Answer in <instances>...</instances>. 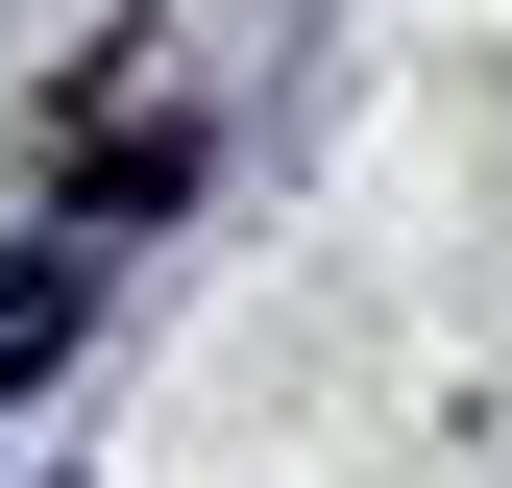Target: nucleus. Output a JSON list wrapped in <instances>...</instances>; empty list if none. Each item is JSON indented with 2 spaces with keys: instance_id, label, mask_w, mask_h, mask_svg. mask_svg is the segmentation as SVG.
I'll return each mask as SVG.
<instances>
[{
  "instance_id": "nucleus-1",
  "label": "nucleus",
  "mask_w": 512,
  "mask_h": 488,
  "mask_svg": "<svg viewBox=\"0 0 512 488\" xmlns=\"http://www.w3.org/2000/svg\"><path fill=\"white\" fill-rule=\"evenodd\" d=\"M98 318V220H49V244H0V391H49V342Z\"/></svg>"
}]
</instances>
